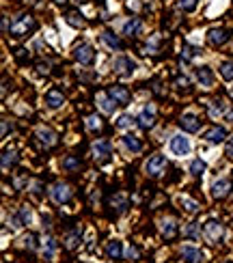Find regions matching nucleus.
I'll return each mask as SVG.
<instances>
[{"label":"nucleus","mask_w":233,"mask_h":263,"mask_svg":"<svg viewBox=\"0 0 233 263\" xmlns=\"http://www.w3.org/2000/svg\"><path fill=\"white\" fill-rule=\"evenodd\" d=\"M35 28H37V22H35L33 15H30V13H20L11 22L9 33H11V37H24V35L30 33V30H35Z\"/></svg>","instance_id":"1"},{"label":"nucleus","mask_w":233,"mask_h":263,"mask_svg":"<svg viewBox=\"0 0 233 263\" xmlns=\"http://www.w3.org/2000/svg\"><path fill=\"white\" fill-rule=\"evenodd\" d=\"M73 58H76L80 65H91V63L95 60V50H93V46L80 44L76 50H73Z\"/></svg>","instance_id":"2"},{"label":"nucleus","mask_w":233,"mask_h":263,"mask_svg":"<svg viewBox=\"0 0 233 263\" xmlns=\"http://www.w3.org/2000/svg\"><path fill=\"white\" fill-rule=\"evenodd\" d=\"M231 39V30L229 28H211L209 33H207V41L214 48H218V46H225L227 41Z\"/></svg>","instance_id":"3"},{"label":"nucleus","mask_w":233,"mask_h":263,"mask_svg":"<svg viewBox=\"0 0 233 263\" xmlns=\"http://www.w3.org/2000/svg\"><path fill=\"white\" fill-rule=\"evenodd\" d=\"M108 95H110L116 104H119V106H128L130 99H132L130 91L125 89V87H121V84H112V87L108 89Z\"/></svg>","instance_id":"4"},{"label":"nucleus","mask_w":233,"mask_h":263,"mask_svg":"<svg viewBox=\"0 0 233 263\" xmlns=\"http://www.w3.org/2000/svg\"><path fill=\"white\" fill-rule=\"evenodd\" d=\"M164 168H166V157L164 155H153V157H149V162H147L145 171L149 173L151 177H160L164 173Z\"/></svg>","instance_id":"5"},{"label":"nucleus","mask_w":233,"mask_h":263,"mask_svg":"<svg viewBox=\"0 0 233 263\" xmlns=\"http://www.w3.org/2000/svg\"><path fill=\"white\" fill-rule=\"evenodd\" d=\"M203 231H205V235H207L211 241H218V239L222 237V225H220V220L209 218L207 222L203 225Z\"/></svg>","instance_id":"6"},{"label":"nucleus","mask_w":233,"mask_h":263,"mask_svg":"<svg viewBox=\"0 0 233 263\" xmlns=\"http://www.w3.org/2000/svg\"><path fill=\"white\" fill-rule=\"evenodd\" d=\"M52 198L63 205V203H69V198H71V190H69V186L67 184H56L54 188H52Z\"/></svg>","instance_id":"7"},{"label":"nucleus","mask_w":233,"mask_h":263,"mask_svg":"<svg viewBox=\"0 0 233 263\" xmlns=\"http://www.w3.org/2000/svg\"><path fill=\"white\" fill-rule=\"evenodd\" d=\"M231 181L229 179H218L214 186H211V196H214V198H218V201H220V198H227L229 194H231Z\"/></svg>","instance_id":"8"},{"label":"nucleus","mask_w":233,"mask_h":263,"mask_svg":"<svg viewBox=\"0 0 233 263\" xmlns=\"http://www.w3.org/2000/svg\"><path fill=\"white\" fill-rule=\"evenodd\" d=\"M171 151L175 155H188L190 153V140L184 136H173L171 138Z\"/></svg>","instance_id":"9"},{"label":"nucleus","mask_w":233,"mask_h":263,"mask_svg":"<svg viewBox=\"0 0 233 263\" xmlns=\"http://www.w3.org/2000/svg\"><path fill=\"white\" fill-rule=\"evenodd\" d=\"M179 128H182L184 132L195 134V132H199V128H201V121H199V117H195V114H184L182 121H179Z\"/></svg>","instance_id":"10"},{"label":"nucleus","mask_w":233,"mask_h":263,"mask_svg":"<svg viewBox=\"0 0 233 263\" xmlns=\"http://www.w3.org/2000/svg\"><path fill=\"white\" fill-rule=\"evenodd\" d=\"M203 138L207 143H222L227 138V130L225 128H218V125H214V128H209L205 134H203Z\"/></svg>","instance_id":"11"},{"label":"nucleus","mask_w":233,"mask_h":263,"mask_svg":"<svg viewBox=\"0 0 233 263\" xmlns=\"http://www.w3.org/2000/svg\"><path fill=\"white\" fill-rule=\"evenodd\" d=\"M114 69L119 71V73H123V76H132V71L136 69V63H134L132 58H128V56L116 58V63H114Z\"/></svg>","instance_id":"12"},{"label":"nucleus","mask_w":233,"mask_h":263,"mask_svg":"<svg viewBox=\"0 0 233 263\" xmlns=\"http://www.w3.org/2000/svg\"><path fill=\"white\" fill-rule=\"evenodd\" d=\"M46 104L50 108H61L63 104H65V95H63L61 91L52 89V91H48V95H46Z\"/></svg>","instance_id":"13"},{"label":"nucleus","mask_w":233,"mask_h":263,"mask_svg":"<svg viewBox=\"0 0 233 263\" xmlns=\"http://www.w3.org/2000/svg\"><path fill=\"white\" fill-rule=\"evenodd\" d=\"M197 78H199V82H201V87H205V89L214 84V73H211L209 67H199Z\"/></svg>","instance_id":"14"},{"label":"nucleus","mask_w":233,"mask_h":263,"mask_svg":"<svg viewBox=\"0 0 233 263\" xmlns=\"http://www.w3.org/2000/svg\"><path fill=\"white\" fill-rule=\"evenodd\" d=\"M136 121H139V125H141L143 130H151V128H153V123H156V117H153V112L143 110L139 117H136Z\"/></svg>","instance_id":"15"},{"label":"nucleus","mask_w":233,"mask_h":263,"mask_svg":"<svg viewBox=\"0 0 233 263\" xmlns=\"http://www.w3.org/2000/svg\"><path fill=\"white\" fill-rule=\"evenodd\" d=\"M106 255H108L110 259H121L123 257V246H121V241H108V246H106Z\"/></svg>","instance_id":"16"},{"label":"nucleus","mask_w":233,"mask_h":263,"mask_svg":"<svg viewBox=\"0 0 233 263\" xmlns=\"http://www.w3.org/2000/svg\"><path fill=\"white\" fill-rule=\"evenodd\" d=\"M93 153H95V157H100V160H106V157L110 155V145L106 140H98L93 145Z\"/></svg>","instance_id":"17"},{"label":"nucleus","mask_w":233,"mask_h":263,"mask_svg":"<svg viewBox=\"0 0 233 263\" xmlns=\"http://www.w3.org/2000/svg\"><path fill=\"white\" fill-rule=\"evenodd\" d=\"M98 99H100V106H102L104 112H112L114 106H116V102L108 95V93H98Z\"/></svg>","instance_id":"18"},{"label":"nucleus","mask_w":233,"mask_h":263,"mask_svg":"<svg viewBox=\"0 0 233 263\" xmlns=\"http://www.w3.org/2000/svg\"><path fill=\"white\" fill-rule=\"evenodd\" d=\"M102 39L106 41V44H108L112 50H121L123 48V44H121V39L119 37H116L114 33H112V30H104V35H102Z\"/></svg>","instance_id":"19"},{"label":"nucleus","mask_w":233,"mask_h":263,"mask_svg":"<svg viewBox=\"0 0 233 263\" xmlns=\"http://www.w3.org/2000/svg\"><path fill=\"white\" fill-rule=\"evenodd\" d=\"M37 138L41 140V145H46V147H54L56 145V136L52 134L50 130H39L37 132Z\"/></svg>","instance_id":"20"},{"label":"nucleus","mask_w":233,"mask_h":263,"mask_svg":"<svg viewBox=\"0 0 233 263\" xmlns=\"http://www.w3.org/2000/svg\"><path fill=\"white\" fill-rule=\"evenodd\" d=\"M184 259L188 261V263H199L201 259H203V252L201 250H197V248H184Z\"/></svg>","instance_id":"21"},{"label":"nucleus","mask_w":233,"mask_h":263,"mask_svg":"<svg viewBox=\"0 0 233 263\" xmlns=\"http://www.w3.org/2000/svg\"><path fill=\"white\" fill-rule=\"evenodd\" d=\"M65 19H67V24H69V26H73V28L84 26V15H82V13H78V11H69V13L65 15Z\"/></svg>","instance_id":"22"},{"label":"nucleus","mask_w":233,"mask_h":263,"mask_svg":"<svg viewBox=\"0 0 233 263\" xmlns=\"http://www.w3.org/2000/svg\"><path fill=\"white\" fill-rule=\"evenodd\" d=\"M139 28H141V19H139V17H132L130 22L123 26V35H128V37H134L136 33H139Z\"/></svg>","instance_id":"23"},{"label":"nucleus","mask_w":233,"mask_h":263,"mask_svg":"<svg viewBox=\"0 0 233 263\" xmlns=\"http://www.w3.org/2000/svg\"><path fill=\"white\" fill-rule=\"evenodd\" d=\"M123 143H125V147H128V149H132V151H141V149H143L141 140L136 138V136H132V134H125V136H123Z\"/></svg>","instance_id":"24"},{"label":"nucleus","mask_w":233,"mask_h":263,"mask_svg":"<svg viewBox=\"0 0 233 263\" xmlns=\"http://www.w3.org/2000/svg\"><path fill=\"white\" fill-rule=\"evenodd\" d=\"M162 231H164V237H166V239H173V237L177 235V225H175V220H164Z\"/></svg>","instance_id":"25"},{"label":"nucleus","mask_w":233,"mask_h":263,"mask_svg":"<svg viewBox=\"0 0 233 263\" xmlns=\"http://www.w3.org/2000/svg\"><path fill=\"white\" fill-rule=\"evenodd\" d=\"M220 76L225 80H233V60H225L220 65Z\"/></svg>","instance_id":"26"},{"label":"nucleus","mask_w":233,"mask_h":263,"mask_svg":"<svg viewBox=\"0 0 233 263\" xmlns=\"http://www.w3.org/2000/svg\"><path fill=\"white\" fill-rule=\"evenodd\" d=\"M17 162V155H15V151H5L3 153V168H9V164H15Z\"/></svg>","instance_id":"27"},{"label":"nucleus","mask_w":233,"mask_h":263,"mask_svg":"<svg viewBox=\"0 0 233 263\" xmlns=\"http://www.w3.org/2000/svg\"><path fill=\"white\" fill-rule=\"evenodd\" d=\"M197 3L199 0H179V9L186 11V13H190V11H195L197 9Z\"/></svg>","instance_id":"28"},{"label":"nucleus","mask_w":233,"mask_h":263,"mask_svg":"<svg viewBox=\"0 0 233 263\" xmlns=\"http://www.w3.org/2000/svg\"><path fill=\"white\" fill-rule=\"evenodd\" d=\"M205 171V162L203 160H192V164H190V173L192 175H201Z\"/></svg>","instance_id":"29"},{"label":"nucleus","mask_w":233,"mask_h":263,"mask_svg":"<svg viewBox=\"0 0 233 263\" xmlns=\"http://www.w3.org/2000/svg\"><path fill=\"white\" fill-rule=\"evenodd\" d=\"M63 166H65L67 171H73V168H78V166H80V160H78L76 155H67V157H65V162H63Z\"/></svg>","instance_id":"30"},{"label":"nucleus","mask_w":233,"mask_h":263,"mask_svg":"<svg viewBox=\"0 0 233 263\" xmlns=\"http://www.w3.org/2000/svg\"><path fill=\"white\" fill-rule=\"evenodd\" d=\"M87 128L89 130H100L102 128V119L98 117V114H91V117L87 119Z\"/></svg>","instance_id":"31"},{"label":"nucleus","mask_w":233,"mask_h":263,"mask_svg":"<svg viewBox=\"0 0 233 263\" xmlns=\"http://www.w3.org/2000/svg\"><path fill=\"white\" fill-rule=\"evenodd\" d=\"M182 205L188 209V212H197V209H199V203L197 201H192V198H182Z\"/></svg>","instance_id":"32"},{"label":"nucleus","mask_w":233,"mask_h":263,"mask_svg":"<svg viewBox=\"0 0 233 263\" xmlns=\"http://www.w3.org/2000/svg\"><path fill=\"white\" fill-rule=\"evenodd\" d=\"M78 239H80V231L71 233V235L67 237V248H76V246H78Z\"/></svg>","instance_id":"33"},{"label":"nucleus","mask_w":233,"mask_h":263,"mask_svg":"<svg viewBox=\"0 0 233 263\" xmlns=\"http://www.w3.org/2000/svg\"><path fill=\"white\" fill-rule=\"evenodd\" d=\"M130 123H132V117H128V114H123V117H119V121H116L119 128H128Z\"/></svg>","instance_id":"34"},{"label":"nucleus","mask_w":233,"mask_h":263,"mask_svg":"<svg viewBox=\"0 0 233 263\" xmlns=\"http://www.w3.org/2000/svg\"><path fill=\"white\" fill-rule=\"evenodd\" d=\"M37 71L39 73H48L50 71V65H48V63H37Z\"/></svg>","instance_id":"35"},{"label":"nucleus","mask_w":233,"mask_h":263,"mask_svg":"<svg viewBox=\"0 0 233 263\" xmlns=\"http://www.w3.org/2000/svg\"><path fill=\"white\" fill-rule=\"evenodd\" d=\"M128 257H130V259H139V248L130 246V250H128Z\"/></svg>","instance_id":"36"},{"label":"nucleus","mask_w":233,"mask_h":263,"mask_svg":"<svg viewBox=\"0 0 233 263\" xmlns=\"http://www.w3.org/2000/svg\"><path fill=\"white\" fill-rule=\"evenodd\" d=\"M177 87H179V89H186V87H188V80H186V78H177Z\"/></svg>","instance_id":"37"},{"label":"nucleus","mask_w":233,"mask_h":263,"mask_svg":"<svg viewBox=\"0 0 233 263\" xmlns=\"http://www.w3.org/2000/svg\"><path fill=\"white\" fill-rule=\"evenodd\" d=\"M227 155H231L233 157V138L229 140V145H227Z\"/></svg>","instance_id":"38"},{"label":"nucleus","mask_w":233,"mask_h":263,"mask_svg":"<svg viewBox=\"0 0 233 263\" xmlns=\"http://www.w3.org/2000/svg\"><path fill=\"white\" fill-rule=\"evenodd\" d=\"M54 3H56V5H65V3H67V0H54Z\"/></svg>","instance_id":"39"},{"label":"nucleus","mask_w":233,"mask_h":263,"mask_svg":"<svg viewBox=\"0 0 233 263\" xmlns=\"http://www.w3.org/2000/svg\"><path fill=\"white\" fill-rule=\"evenodd\" d=\"M80 3H84V0H80Z\"/></svg>","instance_id":"40"}]
</instances>
